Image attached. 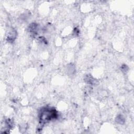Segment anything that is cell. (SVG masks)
<instances>
[{
  "instance_id": "cell-1",
  "label": "cell",
  "mask_w": 134,
  "mask_h": 134,
  "mask_svg": "<svg viewBox=\"0 0 134 134\" xmlns=\"http://www.w3.org/2000/svg\"><path fill=\"white\" fill-rule=\"evenodd\" d=\"M57 116V112L54 109L45 107L42 109L39 114L40 121L41 123H45L56 118Z\"/></svg>"
},
{
  "instance_id": "cell-2",
  "label": "cell",
  "mask_w": 134,
  "mask_h": 134,
  "mask_svg": "<svg viewBox=\"0 0 134 134\" xmlns=\"http://www.w3.org/2000/svg\"><path fill=\"white\" fill-rule=\"evenodd\" d=\"M124 121H125V119L123 117V116L121 115H118L116 118V121L119 124H121L124 122Z\"/></svg>"
}]
</instances>
